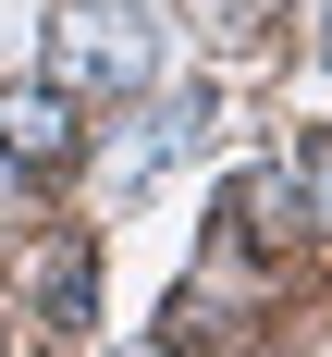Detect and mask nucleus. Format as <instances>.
I'll return each instance as SVG.
<instances>
[{
    "label": "nucleus",
    "instance_id": "f03ea898",
    "mask_svg": "<svg viewBox=\"0 0 332 357\" xmlns=\"http://www.w3.org/2000/svg\"><path fill=\"white\" fill-rule=\"evenodd\" d=\"M74 136H86V123H74L62 86H0V148H13V160H62Z\"/></svg>",
    "mask_w": 332,
    "mask_h": 357
},
{
    "label": "nucleus",
    "instance_id": "f257e3e1",
    "mask_svg": "<svg viewBox=\"0 0 332 357\" xmlns=\"http://www.w3.org/2000/svg\"><path fill=\"white\" fill-rule=\"evenodd\" d=\"M160 74V13L148 0H62L49 13V86L62 99H123Z\"/></svg>",
    "mask_w": 332,
    "mask_h": 357
},
{
    "label": "nucleus",
    "instance_id": "7ed1b4c3",
    "mask_svg": "<svg viewBox=\"0 0 332 357\" xmlns=\"http://www.w3.org/2000/svg\"><path fill=\"white\" fill-rule=\"evenodd\" d=\"M13 185H25V160H13V148H0V197H13Z\"/></svg>",
    "mask_w": 332,
    "mask_h": 357
}]
</instances>
